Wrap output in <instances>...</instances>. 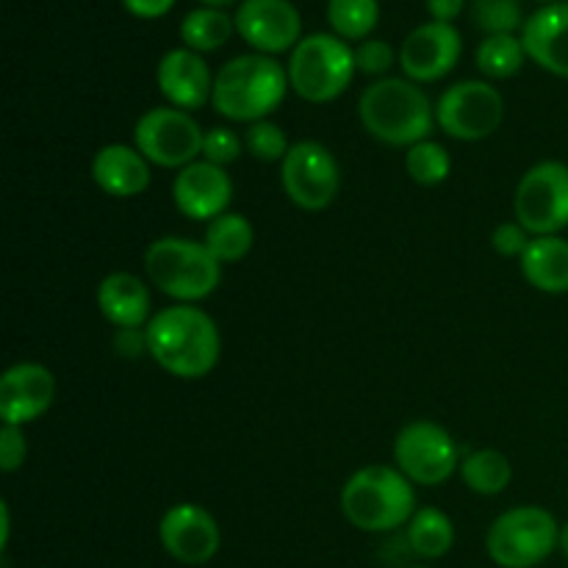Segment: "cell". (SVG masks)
Here are the masks:
<instances>
[{
	"mask_svg": "<svg viewBox=\"0 0 568 568\" xmlns=\"http://www.w3.org/2000/svg\"><path fill=\"white\" fill-rule=\"evenodd\" d=\"M144 331L150 358L178 381H203L220 364V327L200 305L175 303L155 311Z\"/></svg>",
	"mask_w": 568,
	"mask_h": 568,
	"instance_id": "obj_1",
	"label": "cell"
},
{
	"mask_svg": "<svg viewBox=\"0 0 568 568\" xmlns=\"http://www.w3.org/2000/svg\"><path fill=\"white\" fill-rule=\"evenodd\" d=\"M288 89V70L275 55L242 53L225 61L214 75L211 105L225 120L253 125L281 109Z\"/></svg>",
	"mask_w": 568,
	"mask_h": 568,
	"instance_id": "obj_2",
	"label": "cell"
},
{
	"mask_svg": "<svg viewBox=\"0 0 568 568\" xmlns=\"http://www.w3.org/2000/svg\"><path fill=\"white\" fill-rule=\"evenodd\" d=\"M358 116L364 131L388 148H414L430 139L436 105L408 78H381L361 92Z\"/></svg>",
	"mask_w": 568,
	"mask_h": 568,
	"instance_id": "obj_3",
	"label": "cell"
},
{
	"mask_svg": "<svg viewBox=\"0 0 568 568\" xmlns=\"http://www.w3.org/2000/svg\"><path fill=\"white\" fill-rule=\"evenodd\" d=\"M416 510V486L397 466H364L342 488L344 519L361 532H392L408 525Z\"/></svg>",
	"mask_w": 568,
	"mask_h": 568,
	"instance_id": "obj_4",
	"label": "cell"
},
{
	"mask_svg": "<svg viewBox=\"0 0 568 568\" xmlns=\"http://www.w3.org/2000/svg\"><path fill=\"white\" fill-rule=\"evenodd\" d=\"M148 281L175 303H200L222 283V264L197 239L161 236L144 250Z\"/></svg>",
	"mask_w": 568,
	"mask_h": 568,
	"instance_id": "obj_5",
	"label": "cell"
},
{
	"mask_svg": "<svg viewBox=\"0 0 568 568\" xmlns=\"http://www.w3.org/2000/svg\"><path fill=\"white\" fill-rule=\"evenodd\" d=\"M288 83L305 103L325 105L342 98L355 75V50L336 33H308L288 53Z\"/></svg>",
	"mask_w": 568,
	"mask_h": 568,
	"instance_id": "obj_6",
	"label": "cell"
},
{
	"mask_svg": "<svg viewBox=\"0 0 568 568\" xmlns=\"http://www.w3.org/2000/svg\"><path fill=\"white\" fill-rule=\"evenodd\" d=\"M560 547V525L541 505H516L494 519L486 552L499 568H536Z\"/></svg>",
	"mask_w": 568,
	"mask_h": 568,
	"instance_id": "obj_7",
	"label": "cell"
},
{
	"mask_svg": "<svg viewBox=\"0 0 568 568\" xmlns=\"http://www.w3.org/2000/svg\"><path fill=\"white\" fill-rule=\"evenodd\" d=\"M205 131L189 111L155 105L133 125V148L161 170H183L203 159Z\"/></svg>",
	"mask_w": 568,
	"mask_h": 568,
	"instance_id": "obj_8",
	"label": "cell"
},
{
	"mask_svg": "<svg viewBox=\"0 0 568 568\" xmlns=\"http://www.w3.org/2000/svg\"><path fill=\"white\" fill-rule=\"evenodd\" d=\"M460 458L453 433L438 422H408L394 438V466L414 486H442L460 469Z\"/></svg>",
	"mask_w": 568,
	"mask_h": 568,
	"instance_id": "obj_9",
	"label": "cell"
},
{
	"mask_svg": "<svg viewBox=\"0 0 568 568\" xmlns=\"http://www.w3.org/2000/svg\"><path fill=\"white\" fill-rule=\"evenodd\" d=\"M514 214L530 236H560L568 227V164H532L516 186Z\"/></svg>",
	"mask_w": 568,
	"mask_h": 568,
	"instance_id": "obj_10",
	"label": "cell"
},
{
	"mask_svg": "<svg viewBox=\"0 0 568 568\" xmlns=\"http://www.w3.org/2000/svg\"><path fill=\"white\" fill-rule=\"evenodd\" d=\"M281 186L297 209L316 214L336 203L342 189V166L325 144L303 139L294 142L286 159L281 161Z\"/></svg>",
	"mask_w": 568,
	"mask_h": 568,
	"instance_id": "obj_11",
	"label": "cell"
},
{
	"mask_svg": "<svg viewBox=\"0 0 568 568\" xmlns=\"http://www.w3.org/2000/svg\"><path fill=\"white\" fill-rule=\"evenodd\" d=\"M505 98L488 81H458L436 103V125L458 142H483L499 131Z\"/></svg>",
	"mask_w": 568,
	"mask_h": 568,
	"instance_id": "obj_12",
	"label": "cell"
},
{
	"mask_svg": "<svg viewBox=\"0 0 568 568\" xmlns=\"http://www.w3.org/2000/svg\"><path fill=\"white\" fill-rule=\"evenodd\" d=\"M233 22L255 53H292L303 42V17L292 0H242Z\"/></svg>",
	"mask_w": 568,
	"mask_h": 568,
	"instance_id": "obj_13",
	"label": "cell"
},
{
	"mask_svg": "<svg viewBox=\"0 0 568 568\" xmlns=\"http://www.w3.org/2000/svg\"><path fill=\"white\" fill-rule=\"evenodd\" d=\"M159 541L172 560L183 566H205L222 547L220 521L194 503H178L161 516Z\"/></svg>",
	"mask_w": 568,
	"mask_h": 568,
	"instance_id": "obj_14",
	"label": "cell"
},
{
	"mask_svg": "<svg viewBox=\"0 0 568 568\" xmlns=\"http://www.w3.org/2000/svg\"><path fill=\"white\" fill-rule=\"evenodd\" d=\"M464 53V39L453 22H425L405 37L399 67L414 83H436L455 70Z\"/></svg>",
	"mask_w": 568,
	"mask_h": 568,
	"instance_id": "obj_15",
	"label": "cell"
},
{
	"mask_svg": "<svg viewBox=\"0 0 568 568\" xmlns=\"http://www.w3.org/2000/svg\"><path fill=\"white\" fill-rule=\"evenodd\" d=\"M55 399L53 372L37 361H20L0 377V419L3 425L26 427L42 419Z\"/></svg>",
	"mask_w": 568,
	"mask_h": 568,
	"instance_id": "obj_16",
	"label": "cell"
},
{
	"mask_svg": "<svg viewBox=\"0 0 568 568\" xmlns=\"http://www.w3.org/2000/svg\"><path fill=\"white\" fill-rule=\"evenodd\" d=\"M233 200V181L225 166L197 159L178 170L172 181V203L186 220L211 222L227 211Z\"/></svg>",
	"mask_w": 568,
	"mask_h": 568,
	"instance_id": "obj_17",
	"label": "cell"
},
{
	"mask_svg": "<svg viewBox=\"0 0 568 568\" xmlns=\"http://www.w3.org/2000/svg\"><path fill=\"white\" fill-rule=\"evenodd\" d=\"M155 83L166 103L189 114L211 103V94H214V75L203 53H194L189 48H172L161 55L155 67Z\"/></svg>",
	"mask_w": 568,
	"mask_h": 568,
	"instance_id": "obj_18",
	"label": "cell"
},
{
	"mask_svg": "<svg viewBox=\"0 0 568 568\" xmlns=\"http://www.w3.org/2000/svg\"><path fill=\"white\" fill-rule=\"evenodd\" d=\"M521 42L532 64L568 81V0L532 11L521 28Z\"/></svg>",
	"mask_w": 568,
	"mask_h": 568,
	"instance_id": "obj_19",
	"label": "cell"
},
{
	"mask_svg": "<svg viewBox=\"0 0 568 568\" xmlns=\"http://www.w3.org/2000/svg\"><path fill=\"white\" fill-rule=\"evenodd\" d=\"M150 161L133 144L111 142L94 153L92 178L98 189L109 197L128 200L139 197L150 186Z\"/></svg>",
	"mask_w": 568,
	"mask_h": 568,
	"instance_id": "obj_20",
	"label": "cell"
},
{
	"mask_svg": "<svg viewBox=\"0 0 568 568\" xmlns=\"http://www.w3.org/2000/svg\"><path fill=\"white\" fill-rule=\"evenodd\" d=\"M98 308L116 331L148 327V322L153 320V297H150L148 283L133 272H111L100 281Z\"/></svg>",
	"mask_w": 568,
	"mask_h": 568,
	"instance_id": "obj_21",
	"label": "cell"
},
{
	"mask_svg": "<svg viewBox=\"0 0 568 568\" xmlns=\"http://www.w3.org/2000/svg\"><path fill=\"white\" fill-rule=\"evenodd\" d=\"M519 266L536 292L568 294V242L564 236H532Z\"/></svg>",
	"mask_w": 568,
	"mask_h": 568,
	"instance_id": "obj_22",
	"label": "cell"
},
{
	"mask_svg": "<svg viewBox=\"0 0 568 568\" xmlns=\"http://www.w3.org/2000/svg\"><path fill=\"white\" fill-rule=\"evenodd\" d=\"M405 541H408L410 552L422 560H438L453 549L455 544V525L442 508H425L416 510L405 530Z\"/></svg>",
	"mask_w": 568,
	"mask_h": 568,
	"instance_id": "obj_23",
	"label": "cell"
},
{
	"mask_svg": "<svg viewBox=\"0 0 568 568\" xmlns=\"http://www.w3.org/2000/svg\"><path fill=\"white\" fill-rule=\"evenodd\" d=\"M203 244L211 250L220 264H239L250 255L255 244V227L253 222L236 211H225L222 216L211 220L205 225Z\"/></svg>",
	"mask_w": 568,
	"mask_h": 568,
	"instance_id": "obj_24",
	"label": "cell"
},
{
	"mask_svg": "<svg viewBox=\"0 0 568 568\" xmlns=\"http://www.w3.org/2000/svg\"><path fill=\"white\" fill-rule=\"evenodd\" d=\"M460 477L466 488L480 497H497L514 480V466L510 458L499 449H471L460 458Z\"/></svg>",
	"mask_w": 568,
	"mask_h": 568,
	"instance_id": "obj_25",
	"label": "cell"
},
{
	"mask_svg": "<svg viewBox=\"0 0 568 568\" xmlns=\"http://www.w3.org/2000/svg\"><path fill=\"white\" fill-rule=\"evenodd\" d=\"M233 33H236V22L225 9L203 6V9L189 11L181 22L183 48L194 50V53H214V50L225 48Z\"/></svg>",
	"mask_w": 568,
	"mask_h": 568,
	"instance_id": "obj_26",
	"label": "cell"
},
{
	"mask_svg": "<svg viewBox=\"0 0 568 568\" xmlns=\"http://www.w3.org/2000/svg\"><path fill=\"white\" fill-rule=\"evenodd\" d=\"M527 50L521 37L516 33H497V37H486L477 44L475 64L491 81H505V78H514L516 72L525 67Z\"/></svg>",
	"mask_w": 568,
	"mask_h": 568,
	"instance_id": "obj_27",
	"label": "cell"
},
{
	"mask_svg": "<svg viewBox=\"0 0 568 568\" xmlns=\"http://www.w3.org/2000/svg\"><path fill=\"white\" fill-rule=\"evenodd\" d=\"M381 3L377 0H327V22L344 42H364L377 28Z\"/></svg>",
	"mask_w": 568,
	"mask_h": 568,
	"instance_id": "obj_28",
	"label": "cell"
},
{
	"mask_svg": "<svg viewBox=\"0 0 568 568\" xmlns=\"http://www.w3.org/2000/svg\"><path fill=\"white\" fill-rule=\"evenodd\" d=\"M405 172L419 186H438L453 172L449 150L444 144L433 142V139H425V142L408 148V153H405Z\"/></svg>",
	"mask_w": 568,
	"mask_h": 568,
	"instance_id": "obj_29",
	"label": "cell"
},
{
	"mask_svg": "<svg viewBox=\"0 0 568 568\" xmlns=\"http://www.w3.org/2000/svg\"><path fill=\"white\" fill-rule=\"evenodd\" d=\"M471 20L486 37L516 33L525 28L519 0H471Z\"/></svg>",
	"mask_w": 568,
	"mask_h": 568,
	"instance_id": "obj_30",
	"label": "cell"
},
{
	"mask_svg": "<svg viewBox=\"0 0 568 568\" xmlns=\"http://www.w3.org/2000/svg\"><path fill=\"white\" fill-rule=\"evenodd\" d=\"M288 136L277 122L258 120L244 131V150L261 164H281L288 153Z\"/></svg>",
	"mask_w": 568,
	"mask_h": 568,
	"instance_id": "obj_31",
	"label": "cell"
},
{
	"mask_svg": "<svg viewBox=\"0 0 568 568\" xmlns=\"http://www.w3.org/2000/svg\"><path fill=\"white\" fill-rule=\"evenodd\" d=\"M244 150V136H239L233 128L216 125L209 128L203 136V159L211 161L216 166H227L242 155Z\"/></svg>",
	"mask_w": 568,
	"mask_h": 568,
	"instance_id": "obj_32",
	"label": "cell"
},
{
	"mask_svg": "<svg viewBox=\"0 0 568 568\" xmlns=\"http://www.w3.org/2000/svg\"><path fill=\"white\" fill-rule=\"evenodd\" d=\"M394 61H397V50L386 42V39H364V42L355 48V70L364 72L372 78H386V72L392 70Z\"/></svg>",
	"mask_w": 568,
	"mask_h": 568,
	"instance_id": "obj_33",
	"label": "cell"
},
{
	"mask_svg": "<svg viewBox=\"0 0 568 568\" xmlns=\"http://www.w3.org/2000/svg\"><path fill=\"white\" fill-rule=\"evenodd\" d=\"M28 458V442L22 427L3 425L0 427V471L3 475H14L22 469Z\"/></svg>",
	"mask_w": 568,
	"mask_h": 568,
	"instance_id": "obj_34",
	"label": "cell"
},
{
	"mask_svg": "<svg viewBox=\"0 0 568 568\" xmlns=\"http://www.w3.org/2000/svg\"><path fill=\"white\" fill-rule=\"evenodd\" d=\"M532 236L525 231L521 222H503V225L494 227L491 233V247L497 250L503 258H521L525 250L530 247Z\"/></svg>",
	"mask_w": 568,
	"mask_h": 568,
	"instance_id": "obj_35",
	"label": "cell"
},
{
	"mask_svg": "<svg viewBox=\"0 0 568 568\" xmlns=\"http://www.w3.org/2000/svg\"><path fill=\"white\" fill-rule=\"evenodd\" d=\"M111 347L120 358L128 361H139L142 355H150V342H148V331L144 327H122V331L114 333L111 338Z\"/></svg>",
	"mask_w": 568,
	"mask_h": 568,
	"instance_id": "obj_36",
	"label": "cell"
},
{
	"mask_svg": "<svg viewBox=\"0 0 568 568\" xmlns=\"http://www.w3.org/2000/svg\"><path fill=\"white\" fill-rule=\"evenodd\" d=\"M128 14L139 17V20H159V17L170 14L175 0H122Z\"/></svg>",
	"mask_w": 568,
	"mask_h": 568,
	"instance_id": "obj_37",
	"label": "cell"
},
{
	"mask_svg": "<svg viewBox=\"0 0 568 568\" xmlns=\"http://www.w3.org/2000/svg\"><path fill=\"white\" fill-rule=\"evenodd\" d=\"M425 6L436 22H453L464 14L466 0H425Z\"/></svg>",
	"mask_w": 568,
	"mask_h": 568,
	"instance_id": "obj_38",
	"label": "cell"
},
{
	"mask_svg": "<svg viewBox=\"0 0 568 568\" xmlns=\"http://www.w3.org/2000/svg\"><path fill=\"white\" fill-rule=\"evenodd\" d=\"M0 516H3V532H0V547H9V532H11V514H9V505L0 503Z\"/></svg>",
	"mask_w": 568,
	"mask_h": 568,
	"instance_id": "obj_39",
	"label": "cell"
},
{
	"mask_svg": "<svg viewBox=\"0 0 568 568\" xmlns=\"http://www.w3.org/2000/svg\"><path fill=\"white\" fill-rule=\"evenodd\" d=\"M200 3L209 6V9H225V6L239 3V0H200Z\"/></svg>",
	"mask_w": 568,
	"mask_h": 568,
	"instance_id": "obj_40",
	"label": "cell"
},
{
	"mask_svg": "<svg viewBox=\"0 0 568 568\" xmlns=\"http://www.w3.org/2000/svg\"><path fill=\"white\" fill-rule=\"evenodd\" d=\"M558 549L568 558V521H566L564 527H560V547Z\"/></svg>",
	"mask_w": 568,
	"mask_h": 568,
	"instance_id": "obj_41",
	"label": "cell"
},
{
	"mask_svg": "<svg viewBox=\"0 0 568 568\" xmlns=\"http://www.w3.org/2000/svg\"><path fill=\"white\" fill-rule=\"evenodd\" d=\"M536 3H541V6H552V3H564V0H536Z\"/></svg>",
	"mask_w": 568,
	"mask_h": 568,
	"instance_id": "obj_42",
	"label": "cell"
},
{
	"mask_svg": "<svg viewBox=\"0 0 568 568\" xmlns=\"http://www.w3.org/2000/svg\"><path fill=\"white\" fill-rule=\"evenodd\" d=\"M414 568H430V566H414Z\"/></svg>",
	"mask_w": 568,
	"mask_h": 568,
	"instance_id": "obj_43",
	"label": "cell"
}]
</instances>
